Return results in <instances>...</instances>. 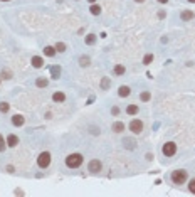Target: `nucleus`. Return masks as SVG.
I'll use <instances>...</instances> for the list:
<instances>
[{
    "label": "nucleus",
    "instance_id": "1",
    "mask_svg": "<svg viewBox=\"0 0 195 197\" xmlns=\"http://www.w3.org/2000/svg\"><path fill=\"white\" fill-rule=\"evenodd\" d=\"M82 163V155L81 153H71V155H67L66 158V165L69 169H77V167H81Z\"/></svg>",
    "mask_w": 195,
    "mask_h": 197
},
{
    "label": "nucleus",
    "instance_id": "2",
    "mask_svg": "<svg viewBox=\"0 0 195 197\" xmlns=\"http://www.w3.org/2000/svg\"><path fill=\"white\" fill-rule=\"evenodd\" d=\"M185 180H187V172H185V170H175V172H172V182H173V184L180 185V184H183Z\"/></svg>",
    "mask_w": 195,
    "mask_h": 197
},
{
    "label": "nucleus",
    "instance_id": "3",
    "mask_svg": "<svg viewBox=\"0 0 195 197\" xmlns=\"http://www.w3.org/2000/svg\"><path fill=\"white\" fill-rule=\"evenodd\" d=\"M37 163H39L41 169L49 167V163H51V153L49 152H42L41 155H39V158H37Z\"/></svg>",
    "mask_w": 195,
    "mask_h": 197
},
{
    "label": "nucleus",
    "instance_id": "4",
    "mask_svg": "<svg viewBox=\"0 0 195 197\" xmlns=\"http://www.w3.org/2000/svg\"><path fill=\"white\" fill-rule=\"evenodd\" d=\"M162 152H163V155L172 157V155L177 153V145H175L173 142H167V143L163 145V148H162Z\"/></svg>",
    "mask_w": 195,
    "mask_h": 197
},
{
    "label": "nucleus",
    "instance_id": "5",
    "mask_svg": "<svg viewBox=\"0 0 195 197\" xmlns=\"http://www.w3.org/2000/svg\"><path fill=\"white\" fill-rule=\"evenodd\" d=\"M130 130L133 131L135 135L141 133V130H143V121H140V120H133V121L130 123Z\"/></svg>",
    "mask_w": 195,
    "mask_h": 197
},
{
    "label": "nucleus",
    "instance_id": "6",
    "mask_svg": "<svg viewBox=\"0 0 195 197\" xmlns=\"http://www.w3.org/2000/svg\"><path fill=\"white\" fill-rule=\"evenodd\" d=\"M101 167H103V163L99 160H91L89 165H87V170L91 172V174H98V172L101 170Z\"/></svg>",
    "mask_w": 195,
    "mask_h": 197
},
{
    "label": "nucleus",
    "instance_id": "7",
    "mask_svg": "<svg viewBox=\"0 0 195 197\" xmlns=\"http://www.w3.org/2000/svg\"><path fill=\"white\" fill-rule=\"evenodd\" d=\"M32 66H34V68H42V66H44V59H42L41 56H34L32 57Z\"/></svg>",
    "mask_w": 195,
    "mask_h": 197
},
{
    "label": "nucleus",
    "instance_id": "8",
    "mask_svg": "<svg viewBox=\"0 0 195 197\" xmlns=\"http://www.w3.org/2000/svg\"><path fill=\"white\" fill-rule=\"evenodd\" d=\"M12 123L15 125V126H22L24 125V116L22 115H14L12 116Z\"/></svg>",
    "mask_w": 195,
    "mask_h": 197
},
{
    "label": "nucleus",
    "instance_id": "9",
    "mask_svg": "<svg viewBox=\"0 0 195 197\" xmlns=\"http://www.w3.org/2000/svg\"><path fill=\"white\" fill-rule=\"evenodd\" d=\"M180 17H182V20H192V19H194V12L192 10H183L182 12V14H180Z\"/></svg>",
    "mask_w": 195,
    "mask_h": 197
},
{
    "label": "nucleus",
    "instance_id": "10",
    "mask_svg": "<svg viewBox=\"0 0 195 197\" xmlns=\"http://www.w3.org/2000/svg\"><path fill=\"white\" fill-rule=\"evenodd\" d=\"M52 99H54L56 103H62V101L66 99V94H64V93H61V91H57V93H54V94H52Z\"/></svg>",
    "mask_w": 195,
    "mask_h": 197
},
{
    "label": "nucleus",
    "instance_id": "11",
    "mask_svg": "<svg viewBox=\"0 0 195 197\" xmlns=\"http://www.w3.org/2000/svg\"><path fill=\"white\" fill-rule=\"evenodd\" d=\"M17 143H19V138H17L15 135H9L7 136V145L9 147H17Z\"/></svg>",
    "mask_w": 195,
    "mask_h": 197
},
{
    "label": "nucleus",
    "instance_id": "12",
    "mask_svg": "<svg viewBox=\"0 0 195 197\" xmlns=\"http://www.w3.org/2000/svg\"><path fill=\"white\" fill-rule=\"evenodd\" d=\"M113 131H116V133H121V131H124V123H121V121H116V123H113Z\"/></svg>",
    "mask_w": 195,
    "mask_h": 197
},
{
    "label": "nucleus",
    "instance_id": "13",
    "mask_svg": "<svg viewBox=\"0 0 195 197\" xmlns=\"http://www.w3.org/2000/svg\"><path fill=\"white\" fill-rule=\"evenodd\" d=\"M51 76L54 79H57L59 76H61V68H59V66H52L51 68Z\"/></svg>",
    "mask_w": 195,
    "mask_h": 197
},
{
    "label": "nucleus",
    "instance_id": "14",
    "mask_svg": "<svg viewBox=\"0 0 195 197\" xmlns=\"http://www.w3.org/2000/svg\"><path fill=\"white\" fill-rule=\"evenodd\" d=\"M118 94L121 96V98H126L130 94V88L128 86H119V91H118Z\"/></svg>",
    "mask_w": 195,
    "mask_h": 197
},
{
    "label": "nucleus",
    "instance_id": "15",
    "mask_svg": "<svg viewBox=\"0 0 195 197\" xmlns=\"http://www.w3.org/2000/svg\"><path fill=\"white\" fill-rule=\"evenodd\" d=\"M89 62H91L89 56H81V57H79V64H81L82 68H86V66H89Z\"/></svg>",
    "mask_w": 195,
    "mask_h": 197
},
{
    "label": "nucleus",
    "instance_id": "16",
    "mask_svg": "<svg viewBox=\"0 0 195 197\" xmlns=\"http://www.w3.org/2000/svg\"><path fill=\"white\" fill-rule=\"evenodd\" d=\"M36 84H37V88H46L47 84H49V81H47L46 78H37Z\"/></svg>",
    "mask_w": 195,
    "mask_h": 197
},
{
    "label": "nucleus",
    "instance_id": "17",
    "mask_svg": "<svg viewBox=\"0 0 195 197\" xmlns=\"http://www.w3.org/2000/svg\"><path fill=\"white\" fill-rule=\"evenodd\" d=\"M44 54H46V56H49V57H52L54 54H56V47H51V46L44 47Z\"/></svg>",
    "mask_w": 195,
    "mask_h": 197
},
{
    "label": "nucleus",
    "instance_id": "18",
    "mask_svg": "<svg viewBox=\"0 0 195 197\" xmlns=\"http://www.w3.org/2000/svg\"><path fill=\"white\" fill-rule=\"evenodd\" d=\"M111 86V79L109 78H103L101 79V89H108Z\"/></svg>",
    "mask_w": 195,
    "mask_h": 197
},
{
    "label": "nucleus",
    "instance_id": "19",
    "mask_svg": "<svg viewBox=\"0 0 195 197\" xmlns=\"http://www.w3.org/2000/svg\"><path fill=\"white\" fill-rule=\"evenodd\" d=\"M126 113L128 115H136L138 113V106H136V104H130L128 108H126Z\"/></svg>",
    "mask_w": 195,
    "mask_h": 197
},
{
    "label": "nucleus",
    "instance_id": "20",
    "mask_svg": "<svg viewBox=\"0 0 195 197\" xmlns=\"http://www.w3.org/2000/svg\"><path fill=\"white\" fill-rule=\"evenodd\" d=\"M94 42H96V36H94V34H87L86 36V44L87 46H92Z\"/></svg>",
    "mask_w": 195,
    "mask_h": 197
},
{
    "label": "nucleus",
    "instance_id": "21",
    "mask_svg": "<svg viewBox=\"0 0 195 197\" xmlns=\"http://www.w3.org/2000/svg\"><path fill=\"white\" fill-rule=\"evenodd\" d=\"M89 10H91L92 15H99V14H101V7H99V5H91Z\"/></svg>",
    "mask_w": 195,
    "mask_h": 197
},
{
    "label": "nucleus",
    "instance_id": "22",
    "mask_svg": "<svg viewBox=\"0 0 195 197\" xmlns=\"http://www.w3.org/2000/svg\"><path fill=\"white\" fill-rule=\"evenodd\" d=\"M114 74H118V76L124 74V66H121V64H118V66H114Z\"/></svg>",
    "mask_w": 195,
    "mask_h": 197
},
{
    "label": "nucleus",
    "instance_id": "23",
    "mask_svg": "<svg viewBox=\"0 0 195 197\" xmlns=\"http://www.w3.org/2000/svg\"><path fill=\"white\" fill-rule=\"evenodd\" d=\"M56 51L57 52H64L66 51V44H64V42H57L56 44Z\"/></svg>",
    "mask_w": 195,
    "mask_h": 197
},
{
    "label": "nucleus",
    "instance_id": "24",
    "mask_svg": "<svg viewBox=\"0 0 195 197\" xmlns=\"http://www.w3.org/2000/svg\"><path fill=\"white\" fill-rule=\"evenodd\" d=\"M2 78H4V79H10L12 78V73L9 71V69H2Z\"/></svg>",
    "mask_w": 195,
    "mask_h": 197
},
{
    "label": "nucleus",
    "instance_id": "25",
    "mask_svg": "<svg viewBox=\"0 0 195 197\" xmlns=\"http://www.w3.org/2000/svg\"><path fill=\"white\" fill-rule=\"evenodd\" d=\"M151 61H153V54H146V56L143 57V64H146V66H148Z\"/></svg>",
    "mask_w": 195,
    "mask_h": 197
},
{
    "label": "nucleus",
    "instance_id": "26",
    "mask_svg": "<svg viewBox=\"0 0 195 197\" xmlns=\"http://www.w3.org/2000/svg\"><path fill=\"white\" fill-rule=\"evenodd\" d=\"M123 143H126V145H124L126 148H133V147H135V142L131 140V138H124V142H123Z\"/></svg>",
    "mask_w": 195,
    "mask_h": 197
},
{
    "label": "nucleus",
    "instance_id": "27",
    "mask_svg": "<svg viewBox=\"0 0 195 197\" xmlns=\"http://www.w3.org/2000/svg\"><path fill=\"white\" fill-rule=\"evenodd\" d=\"M5 147H7V142L4 140V136L0 135V152H4V150H5Z\"/></svg>",
    "mask_w": 195,
    "mask_h": 197
},
{
    "label": "nucleus",
    "instance_id": "28",
    "mask_svg": "<svg viewBox=\"0 0 195 197\" xmlns=\"http://www.w3.org/2000/svg\"><path fill=\"white\" fill-rule=\"evenodd\" d=\"M0 111H2V113H7V111H9V103H0Z\"/></svg>",
    "mask_w": 195,
    "mask_h": 197
},
{
    "label": "nucleus",
    "instance_id": "29",
    "mask_svg": "<svg viewBox=\"0 0 195 197\" xmlns=\"http://www.w3.org/2000/svg\"><path fill=\"white\" fill-rule=\"evenodd\" d=\"M150 96H151V94H150L148 91H143V93H141V101H148Z\"/></svg>",
    "mask_w": 195,
    "mask_h": 197
},
{
    "label": "nucleus",
    "instance_id": "30",
    "mask_svg": "<svg viewBox=\"0 0 195 197\" xmlns=\"http://www.w3.org/2000/svg\"><path fill=\"white\" fill-rule=\"evenodd\" d=\"M188 189H190V192H194V194H195V179H192V180H190Z\"/></svg>",
    "mask_w": 195,
    "mask_h": 197
},
{
    "label": "nucleus",
    "instance_id": "31",
    "mask_svg": "<svg viewBox=\"0 0 195 197\" xmlns=\"http://www.w3.org/2000/svg\"><path fill=\"white\" fill-rule=\"evenodd\" d=\"M91 130H92L91 131L92 135H99V128H91Z\"/></svg>",
    "mask_w": 195,
    "mask_h": 197
},
{
    "label": "nucleus",
    "instance_id": "32",
    "mask_svg": "<svg viewBox=\"0 0 195 197\" xmlns=\"http://www.w3.org/2000/svg\"><path fill=\"white\" fill-rule=\"evenodd\" d=\"M111 111H113V115H118V113H119V108H118V106H114Z\"/></svg>",
    "mask_w": 195,
    "mask_h": 197
},
{
    "label": "nucleus",
    "instance_id": "33",
    "mask_svg": "<svg viewBox=\"0 0 195 197\" xmlns=\"http://www.w3.org/2000/svg\"><path fill=\"white\" fill-rule=\"evenodd\" d=\"M7 172H10V174H14V167H12V165H9V167H7Z\"/></svg>",
    "mask_w": 195,
    "mask_h": 197
},
{
    "label": "nucleus",
    "instance_id": "34",
    "mask_svg": "<svg viewBox=\"0 0 195 197\" xmlns=\"http://www.w3.org/2000/svg\"><path fill=\"white\" fill-rule=\"evenodd\" d=\"M158 17H160V19H163V17H165V12L160 10V12H158Z\"/></svg>",
    "mask_w": 195,
    "mask_h": 197
},
{
    "label": "nucleus",
    "instance_id": "35",
    "mask_svg": "<svg viewBox=\"0 0 195 197\" xmlns=\"http://www.w3.org/2000/svg\"><path fill=\"white\" fill-rule=\"evenodd\" d=\"M160 4H167V2H168V0H158Z\"/></svg>",
    "mask_w": 195,
    "mask_h": 197
},
{
    "label": "nucleus",
    "instance_id": "36",
    "mask_svg": "<svg viewBox=\"0 0 195 197\" xmlns=\"http://www.w3.org/2000/svg\"><path fill=\"white\" fill-rule=\"evenodd\" d=\"M135 2H140V4H141V2H145V0H135Z\"/></svg>",
    "mask_w": 195,
    "mask_h": 197
},
{
    "label": "nucleus",
    "instance_id": "37",
    "mask_svg": "<svg viewBox=\"0 0 195 197\" xmlns=\"http://www.w3.org/2000/svg\"><path fill=\"white\" fill-rule=\"evenodd\" d=\"M87 2H91V4H94V2H96V0H87Z\"/></svg>",
    "mask_w": 195,
    "mask_h": 197
},
{
    "label": "nucleus",
    "instance_id": "38",
    "mask_svg": "<svg viewBox=\"0 0 195 197\" xmlns=\"http://www.w3.org/2000/svg\"><path fill=\"white\" fill-rule=\"evenodd\" d=\"M188 2H194V4H195V0H188Z\"/></svg>",
    "mask_w": 195,
    "mask_h": 197
},
{
    "label": "nucleus",
    "instance_id": "39",
    "mask_svg": "<svg viewBox=\"0 0 195 197\" xmlns=\"http://www.w3.org/2000/svg\"><path fill=\"white\" fill-rule=\"evenodd\" d=\"M2 2H9V0H2Z\"/></svg>",
    "mask_w": 195,
    "mask_h": 197
}]
</instances>
